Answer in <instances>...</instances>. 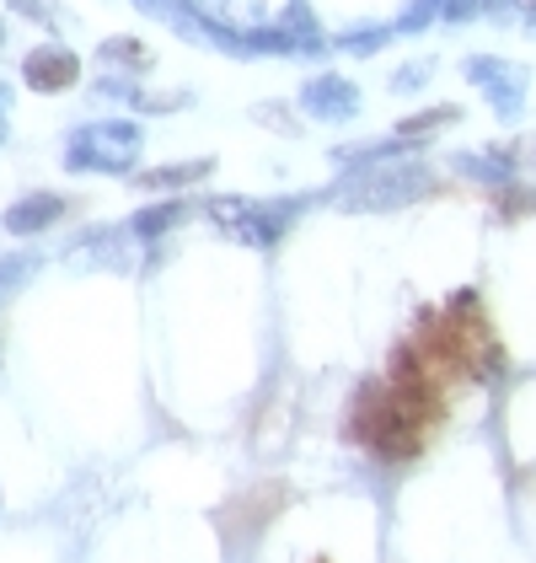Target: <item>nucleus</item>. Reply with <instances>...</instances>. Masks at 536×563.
Masks as SVG:
<instances>
[{
    "label": "nucleus",
    "mask_w": 536,
    "mask_h": 563,
    "mask_svg": "<svg viewBox=\"0 0 536 563\" xmlns=\"http://www.w3.org/2000/svg\"><path fill=\"white\" fill-rule=\"evenodd\" d=\"M76 81V54H65V48H38L33 59H27V87L38 91H59Z\"/></svg>",
    "instance_id": "nucleus-1"
},
{
    "label": "nucleus",
    "mask_w": 536,
    "mask_h": 563,
    "mask_svg": "<svg viewBox=\"0 0 536 563\" xmlns=\"http://www.w3.org/2000/svg\"><path fill=\"white\" fill-rule=\"evenodd\" d=\"M489 205L499 220H526L536 216V188H521V183H499L489 188Z\"/></svg>",
    "instance_id": "nucleus-2"
},
{
    "label": "nucleus",
    "mask_w": 536,
    "mask_h": 563,
    "mask_svg": "<svg viewBox=\"0 0 536 563\" xmlns=\"http://www.w3.org/2000/svg\"><path fill=\"white\" fill-rule=\"evenodd\" d=\"M54 216H59V199L38 194L33 205H16V210L5 216V225H11V236H33V231H44V225H48Z\"/></svg>",
    "instance_id": "nucleus-3"
},
{
    "label": "nucleus",
    "mask_w": 536,
    "mask_h": 563,
    "mask_svg": "<svg viewBox=\"0 0 536 563\" xmlns=\"http://www.w3.org/2000/svg\"><path fill=\"white\" fill-rule=\"evenodd\" d=\"M456 119H461V108H429V113H418V119L402 124V140H424V134L446 130V124H456Z\"/></svg>",
    "instance_id": "nucleus-4"
},
{
    "label": "nucleus",
    "mask_w": 536,
    "mask_h": 563,
    "mask_svg": "<svg viewBox=\"0 0 536 563\" xmlns=\"http://www.w3.org/2000/svg\"><path fill=\"white\" fill-rule=\"evenodd\" d=\"M172 220H182V205H161V210L139 216V220H134V231H139V236H161V231H167Z\"/></svg>",
    "instance_id": "nucleus-5"
},
{
    "label": "nucleus",
    "mask_w": 536,
    "mask_h": 563,
    "mask_svg": "<svg viewBox=\"0 0 536 563\" xmlns=\"http://www.w3.org/2000/svg\"><path fill=\"white\" fill-rule=\"evenodd\" d=\"M526 5H536V0H526Z\"/></svg>",
    "instance_id": "nucleus-6"
}]
</instances>
